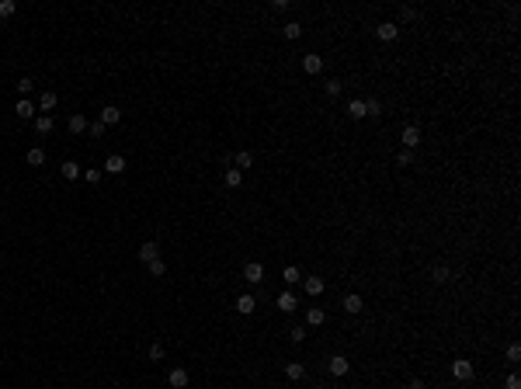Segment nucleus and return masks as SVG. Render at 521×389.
Instances as JSON below:
<instances>
[{
	"label": "nucleus",
	"instance_id": "nucleus-24",
	"mask_svg": "<svg viewBox=\"0 0 521 389\" xmlns=\"http://www.w3.org/2000/svg\"><path fill=\"white\" fill-rule=\"evenodd\" d=\"M282 278H285V285H299V282H303V271H299L295 264H289V268L282 271Z\"/></svg>",
	"mask_w": 521,
	"mask_h": 389
},
{
	"label": "nucleus",
	"instance_id": "nucleus-12",
	"mask_svg": "<svg viewBox=\"0 0 521 389\" xmlns=\"http://www.w3.org/2000/svg\"><path fill=\"white\" fill-rule=\"evenodd\" d=\"M52 129H56V118H52V115H39V118H35V132H39V136H49Z\"/></svg>",
	"mask_w": 521,
	"mask_h": 389
},
{
	"label": "nucleus",
	"instance_id": "nucleus-37",
	"mask_svg": "<svg viewBox=\"0 0 521 389\" xmlns=\"http://www.w3.org/2000/svg\"><path fill=\"white\" fill-rule=\"evenodd\" d=\"M396 163H400V167H410V163H414V150H403V153L396 156Z\"/></svg>",
	"mask_w": 521,
	"mask_h": 389
},
{
	"label": "nucleus",
	"instance_id": "nucleus-7",
	"mask_svg": "<svg viewBox=\"0 0 521 389\" xmlns=\"http://www.w3.org/2000/svg\"><path fill=\"white\" fill-rule=\"evenodd\" d=\"M327 369H330V375H347V369H351V362H347L344 354H334L327 362Z\"/></svg>",
	"mask_w": 521,
	"mask_h": 389
},
{
	"label": "nucleus",
	"instance_id": "nucleus-4",
	"mask_svg": "<svg viewBox=\"0 0 521 389\" xmlns=\"http://www.w3.org/2000/svg\"><path fill=\"white\" fill-rule=\"evenodd\" d=\"M243 278H247L251 285L264 282V264H261V261H247V268H243Z\"/></svg>",
	"mask_w": 521,
	"mask_h": 389
},
{
	"label": "nucleus",
	"instance_id": "nucleus-40",
	"mask_svg": "<svg viewBox=\"0 0 521 389\" xmlns=\"http://www.w3.org/2000/svg\"><path fill=\"white\" fill-rule=\"evenodd\" d=\"M504 389H521V379H518V375H514V372H511V375L504 379Z\"/></svg>",
	"mask_w": 521,
	"mask_h": 389
},
{
	"label": "nucleus",
	"instance_id": "nucleus-6",
	"mask_svg": "<svg viewBox=\"0 0 521 389\" xmlns=\"http://www.w3.org/2000/svg\"><path fill=\"white\" fill-rule=\"evenodd\" d=\"M156 257H160V247H156L153 240L139 243V261H143V264H150V261H156Z\"/></svg>",
	"mask_w": 521,
	"mask_h": 389
},
{
	"label": "nucleus",
	"instance_id": "nucleus-26",
	"mask_svg": "<svg viewBox=\"0 0 521 389\" xmlns=\"http://www.w3.org/2000/svg\"><path fill=\"white\" fill-rule=\"evenodd\" d=\"M28 163H32V167H42V163H45V150L32 146V150H28Z\"/></svg>",
	"mask_w": 521,
	"mask_h": 389
},
{
	"label": "nucleus",
	"instance_id": "nucleus-8",
	"mask_svg": "<svg viewBox=\"0 0 521 389\" xmlns=\"http://www.w3.org/2000/svg\"><path fill=\"white\" fill-rule=\"evenodd\" d=\"M375 35H379L382 42H393L396 35H400V24H393V21H382V24L375 28Z\"/></svg>",
	"mask_w": 521,
	"mask_h": 389
},
{
	"label": "nucleus",
	"instance_id": "nucleus-27",
	"mask_svg": "<svg viewBox=\"0 0 521 389\" xmlns=\"http://www.w3.org/2000/svg\"><path fill=\"white\" fill-rule=\"evenodd\" d=\"M150 274H153V278H163V274H167V261H163V257L150 261Z\"/></svg>",
	"mask_w": 521,
	"mask_h": 389
},
{
	"label": "nucleus",
	"instance_id": "nucleus-13",
	"mask_svg": "<svg viewBox=\"0 0 521 389\" xmlns=\"http://www.w3.org/2000/svg\"><path fill=\"white\" fill-rule=\"evenodd\" d=\"M303 285H306V295H323V289H327V282L323 278H303Z\"/></svg>",
	"mask_w": 521,
	"mask_h": 389
},
{
	"label": "nucleus",
	"instance_id": "nucleus-33",
	"mask_svg": "<svg viewBox=\"0 0 521 389\" xmlns=\"http://www.w3.org/2000/svg\"><path fill=\"white\" fill-rule=\"evenodd\" d=\"M323 91H327L330 97H337L341 91H344V84H341V80H327V87H323Z\"/></svg>",
	"mask_w": 521,
	"mask_h": 389
},
{
	"label": "nucleus",
	"instance_id": "nucleus-5",
	"mask_svg": "<svg viewBox=\"0 0 521 389\" xmlns=\"http://www.w3.org/2000/svg\"><path fill=\"white\" fill-rule=\"evenodd\" d=\"M14 112H18V118H24V122H28V118H39V108L32 104V97H21Z\"/></svg>",
	"mask_w": 521,
	"mask_h": 389
},
{
	"label": "nucleus",
	"instance_id": "nucleus-1",
	"mask_svg": "<svg viewBox=\"0 0 521 389\" xmlns=\"http://www.w3.org/2000/svg\"><path fill=\"white\" fill-rule=\"evenodd\" d=\"M303 70H306V77H316V73H323V56H316V52H306V56H303Z\"/></svg>",
	"mask_w": 521,
	"mask_h": 389
},
{
	"label": "nucleus",
	"instance_id": "nucleus-35",
	"mask_svg": "<svg viewBox=\"0 0 521 389\" xmlns=\"http://www.w3.org/2000/svg\"><path fill=\"white\" fill-rule=\"evenodd\" d=\"M84 181H87V184H97V181H101V171H97V167H87V171H84Z\"/></svg>",
	"mask_w": 521,
	"mask_h": 389
},
{
	"label": "nucleus",
	"instance_id": "nucleus-3",
	"mask_svg": "<svg viewBox=\"0 0 521 389\" xmlns=\"http://www.w3.org/2000/svg\"><path fill=\"white\" fill-rule=\"evenodd\" d=\"M188 382H191V379H188V369H171L167 372V386L171 389H188Z\"/></svg>",
	"mask_w": 521,
	"mask_h": 389
},
{
	"label": "nucleus",
	"instance_id": "nucleus-14",
	"mask_svg": "<svg viewBox=\"0 0 521 389\" xmlns=\"http://www.w3.org/2000/svg\"><path fill=\"white\" fill-rule=\"evenodd\" d=\"M254 310H257V299H254V295H240V299H236V313L251 316Z\"/></svg>",
	"mask_w": 521,
	"mask_h": 389
},
{
	"label": "nucleus",
	"instance_id": "nucleus-32",
	"mask_svg": "<svg viewBox=\"0 0 521 389\" xmlns=\"http://www.w3.org/2000/svg\"><path fill=\"white\" fill-rule=\"evenodd\" d=\"M14 11H18V4H14V0H0V18H11Z\"/></svg>",
	"mask_w": 521,
	"mask_h": 389
},
{
	"label": "nucleus",
	"instance_id": "nucleus-29",
	"mask_svg": "<svg viewBox=\"0 0 521 389\" xmlns=\"http://www.w3.org/2000/svg\"><path fill=\"white\" fill-rule=\"evenodd\" d=\"M282 32H285V39H299V35H303V24H299V21H289Z\"/></svg>",
	"mask_w": 521,
	"mask_h": 389
},
{
	"label": "nucleus",
	"instance_id": "nucleus-34",
	"mask_svg": "<svg viewBox=\"0 0 521 389\" xmlns=\"http://www.w3.org/2000/svg\"><path fill=\"white\" fill-rule=\"evenodd\" d=\"M32 87H35V84H32L28 77H21V80H18V94H21V97H28V94H32Z\"/></svg>",
	"mask_w": 521,
	"mask_h": 389
},
{
	"label": "nucleus",
	"instance_id": "nucleus-17",
	"mask_svg": "<svg viewBox=\"0 0 521 389\" xmlns=\"http://www.w3.org/2000/svg\"><path fill=\"white\" fill-rule=\"evenodd\" d=\"M66 125H70V132H73V136H80V132H87V125H91V122H87L84 115H70V122H66Z\"/></svg>",
	"mask_w": 521,
	"mask_h": 389
},
{
	"label": "nucleus",
	"instance_id": "nucleus-25",
	"mask_svg": "<svg viewBox=\"0 0 521 389\" xmlns=\"http://www.w3.org/2000/svg\"><path fill=\"white\" fill-rule=\"evenodd\" d=\"M365 115L368 118H379V115H382V101H379V97H368V101H365Z\"/></svg>",
	"mask_w": 521,
	"mask_h": 389
},
{
	"label": "nucleus",
	"instance_id": "nucleus-36",
	"mask_svg": "<svg viewBox=\"0 0 521 389\" xmlns=\"http://www.w3.org/2000/svg\"><path fill=\"white\" fill-rule=\"evenodd\" d=\"M289 337L295 341V344H303V341H306V327H292V330H289Z\"/></svg>",
	"mask_w": 521,
	"mask_h": 389
},
{
	"label": "nucleus",
	"instance_id": "nucleus-42",
	"mask_svg": "<svg viewBox=\"0 0 521 389\" xmlns=\"http://www.w3.org/2000/svg\"><path fill=\"white\" fill-rule=\"evenodd\" d=\"M313 389H327V386H313Z\"/></svg>",
	"mask_w": 521,
	"mask_h": 389
},
{
	"label": "nucleus",
	"instance_id": "nucleus-11",
	"mask_svg": "<svg viewBox=\"0 0 521 389\" xmlns=\"http://www.w3.org/2000/svg\"><path fill=\"white\" fill-rule=\"evenodd\" d=\"M104 171H108V174H122V171H125V156L112 153L108 160H104Z\"/></svg>",
	"mask_w": 521,
	"mask_h": 389
},
{
	"label": "nucleus",
	"instance_id": "nucleus-2",
	"mask_svg": "<svg viewBox=\"0 0 521 389\" xmlns=\"http://www.w3.org/2000/svg\"><path fill=\"white\" fill-rule=\"evenodd\" d=\"M452 375H455L459 382H469V379H473V362H465V358H455V362H452Z\"/></svg>",
	"mask_w": 521,
	"mask_h": 389
},
{
	"label": "nucleus",
	"instance_id": "nucleus-30",
	"mask_svg": "<svg viewBox=\"0 0 521 389\" xmlns=\"http://www.w3.org/2000/svg\"><path fill=\"white\" fill-rule=\"evenodd\" d=\"M431 278H434V282H438V285H445V282H448V278H452V271H448V268H442V264H438V268H434V271H431Z\"/></svg>",
	"mask_w": 521,
	"mask_h": 389
},
{
	"label": "nucleus",
	"instance_id": "nucleus-39",
	"mask_svg": "<svg viewBox=\"0 0 521 389\" xmlns=\"http://www.w3.org/2000/svg\"><path fill=\"white\" fill-rule=\"evenodd\" d=\"M87 132H91L94 139H101V136H104V125H101V122H91V125H87Z\"/></svg>",
	"mask_w": 521,
	"mask_h": 389
},
{
	"label": "nucleus",
	"instance_id": "nucleus-22",
	"mask_svg": "<svg viewBox=\"0 0 521 389\" xmlns=\"http://www.w3.org/2000/svg\"><path fill=\"white\" fill-rule=\"evenodd\" d=\"M80 174H84V171H80L77 160H66V163H63V177H66V181H77Z\"/></svg>",
	"mask_w": 521,
	"mask_h": 389
},
{
	"label": "nucleus",
	"instance_id": "nucleus-20",
	"mask_svg": "<svg viewBox=\"0 0 521 389\" xmlns=\"http://www.w3.org/2000/svg\"><path fill=\"white\" fill-rule=\"evenodd\" d=\"M295 306H299V299H295L292 292H282V295H278V310L292 313V310H295Z\"/></svg>",
	"mask_w": 521,
	"mask_h": 389
},
{
	"label": "nucleus",
	"instance_id": "nucleus-16",
	"mask_svg": "<svg viewBox=\"0 0 521 389\" xmlns=\"http://www.w3.org/2000/svg\"><path fill=\"white\" fill-rule=\"evenodd\" d=\"M118 118H122V112H118V108H112V104H108V108H104V112H101V118H97V122H101V125H104V129H108V125H115Z\"/></svg>",
	"mask_w": 521,
	"mask_h": 389
},
{
	"label": "nucleus",
	"instance_id": "nucleus-31",
	"mask_svg": "<svg viewBox=\"0 0 521 389\" xmlns=\"http://www.w3.org/2000/svg\"><path fill=\"white\" fill-rule=\"evenodd\" d=\"M251 163H254V156L247 153V150H240V153H236V171H243V167H251Z\"/></svg>",
	"mask_w": 521,
	"mask_h": 389
},
{
	"label": "nucleus",
	"instance_id": "nucleus-38",
	"mask_svg": "<svg viewBox=\"0 0 521 389\" xmlns=\"http://www.w3.org/2000/svg\"><path fill=\"white\" fill-rule=\"evenodd\" d=\"M507 362H521V344H507Z\"/></svg>",
	"mask_w": 521,
	"mask_h": 389
},
{
	"label": "nucleus",
	"instance_id": "nucleus-10",
	"mask_svg": "<svg viewBox=\"0 0 521 389\" xmlns=\"http://www.w3.org/2000/svg\"><path fill=\"white\" fill-rule=\"evenodd\" d=\"M223 184H226V188H240V184H243V171L226 167V171H223Z\"/></svg>",
	"mask_w": 521,
	"mask_h": 389
},
{
	"label": "nucleus",
	"instance_id": "nucleus-15",
	"mask_svg": "<svg viewBox=\"0 0 521 389\" xmlns=\"http://www.w3.org/2000/svg\"><path fill=\"white\" fill-rule=\"evenodd\" d=\"M323 320H327V313L320 310V306H309V310H306V323H309V327H320Z\"/></svg>",
	"mask_w": 521,
	"mask_h": 389
},
{
	"label": "nucleus",
	"instance_id": "nucleus-21",
	"mask_svg": "<svg viewBox=\"0 0 521 389\" xmlns=\"http://www.w3.org/2000/svg\"><path fill=\"white\" fill-rule=\"evenodd\" d=\"M52 108H56V91H45V94L39 97V112H45V115H49Z\"/></svg>",
	"mask_w": 521,
	"mask_h": 389
},
{
	"label": "nucleus",
	"instance_id": "nucleus-28",
	"mask_svg": "<svg viewBox=\"0 0 521 389\" xmlns=\"http://www.w3.org/2000/svg\"><path fill=\"white\" fill-rule=\"evenodd\" d=\"M163 358H167V348H163L160 341H156V344H150V362H163Z\"/></svg>",
	"mask_w": 521,
	"mask_h": 389
},
{
	"label": "nucleus",
	"instance_id": "nucleus-9",
	"mask_svg": "<svg viewBox=\"0 0 521 389\" xmlns=\"http://www.w3.org/2000/svg\"><path fill=\"white\" fill-rule=\"evenodd\" d=\"M400 139H403V146H406V150H414V146L421 143V129H417V125H406L403 132H400Z\"/></svg>",
	"mask_w": 521,
	"mask_h": 389
},
{
	"label": "nucleus",
	"instance_id": "nucleus-18",
	"mask_svg": "<svg viewBox=\"0 0 521 389\" xmlns=\"http://www.w3.org/2000/svg\"><path fill=\"white\" fill-rule=\"evenodd\" d=\"M344 313H351V316H354V313H362V295H358V292L344 295Z\"/></svg>",
	"mask_w": 521,
	"mask_h": 389
},
{
	"label": "nucleus",
	"instance_id": "nucleus-23",
	"mask_svg": "<svg viewBox=\"0 0 521 389\" xmlns=\"http://www.w3.org/2000/svg\"><path fill=\"white\" fill-rule=\"evenodd\" d=\"M347 115H351V118H365V101H362V97L347 101Z\"/></svg>",
	"mask_w": 521,
	"mask_h": 389
},
{
	"label": "nucleus",
	"instance_id": "nucleus-19",
	"mask_svg": "<svg viewBox=\"0 0 521 389\" xmlns=\"http://www.w3.org/2000/svg\"><path fill=\"white\" fill-rule=\"evenodd\" d=\"M285 375H289L292 382H299V379L306 375V365H303V362H289V365H285Z\"/></svg>",
	"mask_w": 521,
	"mask_h": 389
},
{
	"label": "nucleus",
	"instance_id": "nucleus-41",
	"mask_svg": "<svg viewBox=\"0 0 521 389\" xmlns=\"http://www.w3.org/2000/svg\"><path fill=\"white\" fill-rule=\"evenodd\" d=\"M406 389H427V386H424V379H414V382H410Z\"/></svg>",
	"mask_w": 521,
	"mask_h": 389
}]
</instances>
